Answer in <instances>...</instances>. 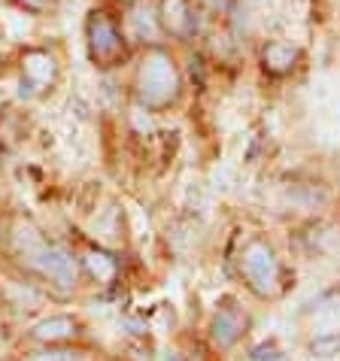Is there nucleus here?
I'll use <instances>...</instances> for the list:
<instances>
[{
    "mask_svg": "<svg viewBox=\"0 0 340 361\" xmlns=\"http://www.w3.org/2000/svg\"><path fill=\"white\" fill-rule=\"evenodd\" d=\"M131 22L137 25L140 37H149V39L158 37V16H152V9H149V6H134Z\"/></svg>",
    "mask_w": 340,
    "mask_h": 361,
    "instance_id": "nucleus-7",
    "label": "nucleus"
},
{
    "mask_svg": "<svg viewBox=\"0 0 340 361\" xmlns=\"http://www.w3.org/2000/svg\"><path fill=\"white\" fill-rule=\"evenodd\" d=\"M22 70H25V82L37 88V92H43L55 79V61H52V55H46V52H28Z\"/></svg>",
    "mask_w": 340,
    "mask_h": 361,
    "instance_id": "nucleus-3",
    "label": "nucleus"
},
{
    "mask_svg": "<svg viewBox=\"0 0 340 361\" xmlns=\"http://www.w3.org/2000/svg\"><path fill=\"white\" fill-rule=\"evenodd\" d=\"M162 25L170 34H188L192 27V9H188V0H162Z\"/></svg>",
    "mask_w": 340,
    "mask_h": 361,
    "instance_id": "nucleus-4",
    "label": "nucleus"
},
{
    "mask_svg": "<svg viewBox=\"0 0 340 361\" xmlns=\"http://www.w3.org/2000/svg\"><path fill=\"white\" fill-rule=\"evenodd\" d=\"M85 37H88V55H92L95 64L113 67L125 58V37L119 31L116 18L104 13V9H95V13L88 16Z\"/></svg>",
    "mask_w": 340,
    "mask_h": 361,
    "instance_id": "nucleus-1",
    "label": "nucleus"
},
{
    "mask_svg": "<svg viewBox=\"0 0 340 361\" xmlns=\"http://www.w3.org/2000/svg\"><path fill=\"white\" fill-rule=\"evenodd\" d=\"M210 4H213V6H222V4H225V0H210Z\"/></svg>",
    "mask_w": 340,
    "mask_h": 361,
    "instance_id": "nucleus-9",
    "label": "nucleus"
},
{
    "mask_svg": "<svg viewBox=\"0 0 340 361\" xmlns=\"http://www.w3.org/2000/svg\"><path fill=\"white\" fill-rule=\"evenodd\" d=\"M298 61V49L289 43H271L265 49V67L274 70V73H286L289 67H295Z\"/></svg>",
    "mask_w": 340,
    "mask_h": 361,
    "instance_id": "nucleus-5",
    "label": "nucleus"
},
{
    "mask_svg": "<svg viewBox=\"0 0 340 361\" xmlns=\"http://www.w3.org/2000/svg\"><path fill=\"white\" fill-rule=\"evenodd\" d=\"M25 9H31V13H43V9H49V4L52 0H18Z\"/></svg>",
    "mask_w": 340,
    "mask_h": 361,
    "instance_id": "nucleus-8",
    "label": "nucleus"
},
{
    "mask_svg": "<svg viewBox=\"0 0 340 361\" xmlns=\"http://www.w3.org/2000/svg\"><path fill=\"white\" fill-rule=\"evenodd\" d=\"M176 70L174 61L164 52H155L143 61V70H140L137 88H140V100L146 106H164L174 100L176 94Z\"/></svg>",
    "mask_w": 340,
    "mask_h": 361,
    "instance_id": "nucleus-2",
    "label": "nucleus"
},
{
    "mask_svg": "<svg viewBox=\"0 0 340 361\" xmlns=\"http://www.w3.org/2000/svg\"><path fill=\"white\" fill-rule=\"evenodd\" d=\"M40 264H43V270L49 276L58 279V283H64V286L73 279V262H70L64 252H58V249H49V252L40 258Z\"/></svg>",
    "mask_w": 340,
    "mask_h": 361,
    "instance_id": "nucleus-6",
    "label": "nucleus"
}]
</instances>
